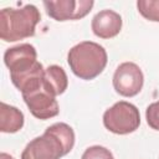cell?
I'll list each match as a JSON object with an SVG mask.
<instances>
[{
  "instance_id": "2",
  "label": "cell",
  "mask_w": 159,
  "mask_h": 159,
  "mask_svg": "<svg viewBox=\"0 0 159 159\" xmlns=\"http://www.w3.org/2000/svg\"><path fill=\"white\" fill-rule=\"evenodd\" d=\"M107 61L104 47L93 41H82L75 45L67 55V62L73 75L86 81L99 76L106 68Z\"/></svg>"
},
{
  "instance_id": "8",
  "label": "cell",
  "mask_w": 159,
  "mask_h": 159,
  "mask_svg": "<svg viewBox=\"0 0 159 159\" xmlns=\"http://www.w3.org/2000/svg\"><path fill=\"white\" fill-rule=\"evenodd\" d=\"M22 98L31 114L37 119H50L56 117L60 112L56 98L43 89V84L35 92L22 94Z\"/></svg>"
},
{
  "instance_id": "12",
  "label": "cell",
  "mask_w": 159,
  "mask_h": 159,
  "mask_svg": "<svg viewBox=\"0 0 159 159\" xmlns=\"http://www.w3.org/2000/svg\"><path fill=\"white\" fill-rule=\"evenodd\" d=\"M137 9L147 20L159 22V0H138Z\"/></svg>"
},
{
  "instance_id": "5",
  "label": "cell",
  "mask_w": 159,
  "mask_h": 159,
  "mask_svg": "<svg viewBox=\"0 0 159 159\" xmlns=\"http://www.w3.org/2000/svg\"><path fill=\"white\" fill-rule=\"evenodd\" d=\"M112 82L117 93L123 97H134L143 88L144 76L137 63L123 62L116 68Z\"/></svg>"
},
{
  "instance_id": "9",
  "label": "cell",
  "mask_w": 159,
  "mask_h": 159,
  "mask_svg": "<svg viewBox=\"0 0 159 159\" xmlns=\"http://www.w3.org/2000/svg\"><path fill=\"white\" fill-rule=\"evenodd\" d=\"M122 24V16L118 12L111 9H104L93 16L91 27L97 37L112 39L120 32Z\"/></svg>"
},
{
  "instance_id": "4",
  "label": "cell",
  "mask_w": 159,
  "mask_h": 159,
  "mask_svg": "<svg viewBox=\"0 0 159 159\" xmlns=\"http://www.w3.org/2000/svg\"><path fill=\"white\" fill-rule=\"evenodd\" d=\"M103 125L114 134L133 133L140 125L139 109L127 101H119L103 113Z\"/></svg>"
},
{
  "instance_id": "1",
  "label": "cell",
  "mask_w": 159,
  "mask_h": 159,
  "mask_svg": "<svg viewBox=\"0 0 159 159\" xmlns=\"http://www.w3.org/2000/svg\"><path fill=\"white\" fill-rule=\"evenodd\" d=\"M75 145L72 127L58 122L46 128L42 135L34 138L21 153V159H60Z\"/></svg>"
},
{
  "instance_id": "3",
  "label": "cell",
  "mask_w": 159,
  "mask_h": 159,
  "mask_svg": "<svg viewBox=\"0 0 159 159\" xmlns=\"http://www.w3.org/2000/svg\"><path fill=\"white\" fill-rule=\"evenodd\" d=\"M40 20V11L32 4L20 9L5 7L0 11V39L6 42H15L31 37L35 35Z\"/></svg>"
},
{
  "instance_id": "11",
  "label": "cell",
  "mask_w": 159,
  "mask_h": 159,
  "mask_svg": "<svg viewBox=\"0 0 159 159\" xmlns=\"http://www.w3.org/2000/svg\"><path fill=\"white\" fill-rule=\"evenodd\" d=\"M24 127V113L5 102L0 103V130L2 133H16Z\"/></svg>"
},
{
  "instance_id": "14",
  "label": "cell",
  "mask_w": 159,
  "mask_h": 159,
  "mask_svg": "<svg viewBox=\"0 0 159 159\" xmlns=\"http://www.w3.org/2000/svg\"><path fill=\"white\" fill-rule=\"evenodd\" d=\"M145 119L148 125L154 129V130H159V101L153 102L152 104H149L145 109Z\"/></svg>"
},
{
  "instance_id": "15",
  "label": "cell",
  "mask_w": 159,
  "mask_h": 159,
  "mask_svg": "<svg viewBox=\"0 0 159 159\" xmlns=\"http://www.w3.org/2000/svg\"><path fill=\"white\" fill-rule=\"evenodd\" d=\"M0 159H14V158H12L10 154H7V153H4V152H2V153L0 154Z\"/></svg>"
},
{
  "instance_id": "10",
  "label": "cell",
  "mask_w": 159,
  "mask_h": 159,
  "mask_svg": "<svg viewBox=\"0 0 159 159\" xmlns=\"http://www.w3.org/2000/svg\"><path fill=\"white\" fill-rule=\"evenodd\" d=\"M68 87V78L65 70L61 66L51 65L45 68L43 89L51 96L56 97L62 94Z\"/></svg>"
},
{
  "instance_id": "13",
  "label": "cell",
  "mask_w": 159,
  "mask_h": 159,
  "mask_svg": "<svg viewBox=\"0 0 159 159\" xmlns=\"http://www.w3.org/2000/svg\"><path fill=\"white\" fill-rule=\"evenodd\" d=\"M81 159H114L113 158V154L109 149H107L106 147H102V145H92V147H88Z\"/></svg>"
},
{
  "instance_id": "7",
  "label": "cell",
  "mask_w": 159,
  "mask_h": 159,
  "mask_svg": "<svg viewBox=\"0 0 159 159\" xmlns=\"http://www.w3.org/2000/svg\"><path fill=\"white\" fill-rule=\"evenodd\" d=\"M4 62L10 71V76L25 73L39 62L36 48L31 43H20L10 47L4 53Z\"/></svg>"
},
{
  "instance_id": "6",
  "label": "cell",
  "mask_w": 159,
  "mask_h": 159,
  "mask_svg": "<svg viewBox=\"0 0 159 159\" xmlns=\"http://www.w3.org/2000/svg\"><path fill=\"white\" fill-rule=\"evenodd\" d=\"M92 0H56L43 1V6L50 17L56 21L78 20L84 17L93 7Z\"/></svg>"
}]
</instances>
